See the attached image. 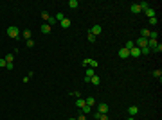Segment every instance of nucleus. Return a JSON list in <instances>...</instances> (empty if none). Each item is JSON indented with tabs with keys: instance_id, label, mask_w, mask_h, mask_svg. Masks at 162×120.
Instances as JSON below:
<instances>
[{
	"instance_id": "obj_21",
	"label": "nucleus",
	"mask_w": 162,
	"mask_h": 120,
	"mask_svg": "<svg viewBox=\"0 0 162 120\" xmlns=\"http://www.w3.org/2000/svg\"><path fill=\"white\" fill-rule=\"evenodd\" d=\"M157 38H158V32L157 31H150V38L148 39H157Z\"/></svg>"
},
{
	"instance_id": "obj_28",
	"label": "nucleus",
	"mask_w": 162,
	"mask_h": 120,
	"mask_svg": "<svg viewBox=\"0 0 162 120\" xmlns=\"http://www.w3.org/2000/svg\"><path fill=\"white\" fill-rule=\"evenodd\" d=\"M54 18H56V22H61V20L65 18V14H63V13H58V14L54 16Z\"/></svg>"
},
{
	"instance_id": "obj_16",
	"label": "nucleus",
	"mask_w": 162,
	"mask_h": 120,
	"mask_svg": "<svg viewBox=\"0 0 162 120\" xmlns=\"http://www.w3.org/2000/svg\"><path fill=\"white\" fill-rule=\"evenodd\" d=\"M76 106L81 109V108H83L85 106V99H76Z\"/></svg>"
},
{
	"instance_id": "obj_38",
	"label": "nucleus",
	"mask_w": 162,
	"mask_h": 120,
	"mask_svg": "<svg viewBox=\"0 0 162 120\" xmlns=\"http://www.w3.org/2000/svg\"><path fill=\"white\" fill-rule=\"evenodd\" d=\"M128 120H135V118H133V116H128Z\"/></svg>"
},
{
	"instance_id": "obj_19",
	"label": "nucleus",
	"mask_w": 162,
	"mask_h": 120,
	"mask_svg": "<svg viewBox=\"0 0 162 120\" xmlns=\"http://www.w3.org/2000/svg\"><path fill=\"white\" fill-rule=\"evenodd\" d=\"M140 38H146V39H148V38H150V31H148V29H142V31H140Z\"/></svg>"
},
{
	"instance_id": "obj_39",
	"label": "nucleus",
	"mask_w": 162,
	"mask_h": 120,
	"mask_svg": "<svg viewBox=\"0 0 162 120\" xmlns=\"http://www.w3.org/2000/svg\"><path fill=\"white\" fill-rule=\"evenodd\" d=\"M69 120H76V118H69Z\"/></svg>"
},
{
	"instance_id": "obj_20",
	"label": "nucleus",
	"mask_w": 162,
	"mask_h": 120,
	"mask_svg": "<svg viewBox=\"0 0 162 120\" xmlns=\"http://www.w3.org/2000/svg\"><path fill=\"white\" fill-rule=\"evenodd\" d=\"M133 47H135V43L132 41V39H128V41H126V45H124V49H128V50H132Z\"/></svg>"
},
{
	"instance_id": "obj_18",
	"label": "nucleus",
	"mask_w": 162,
	"mask_h": 120,
	"mask_svg": "<svg viewBox=\"0 0 162 120\" xmlns=\"http://www.w3.org/2000/svg\"><path fill=\"white\" fill-rule=\"evenodd\" d=\"M4 59H6V63H13L14 61V54H7Z\"/></svg>"
},
{
	"instance_id": "obj_24",
	"label": "nucleus",
	"mask_w": 162,
	"mask_h": 120,
	"mask_svg": "<svg viewBox=\"0 0 162 120\" xmlns=\"http://www.w3.org/2000/svg\"><path fill=\"white\" fill-rule=\"evenodd\" d=\"M153 77H157L158 81H160V79H162V72L160 70H153Z\"/></svg>"
},
{
	"instance_id": "obj_6",
	"label": "nucleus",
	"mask_w": 162,
	"mask_h": 120,
	"mask_svg": "<svg viewBox=\"0 0 162 120\" xmlns=\"http://www.w3.org/2000/svg\"><path fill=\"white\" fill-rule=\"evenodd\" d=\"M97 113H106V115H108V104H103V102H101V104L97 106Z\"/></svg>"
},
{
	"instance_id": "obj_31",
	"label": "nucleus",
	"mask_w": 162,
	"mask_h": 120,
	"mask_svg": "<svg viewBox=\"0 0 162 120\" xmlns=\"http://www.w3.org/2000/svg\"><path fill=\"white\" fill-rule=\"evenodd\" d=\"M150 23H151V25H157V23H158V18H157V16L150 18Z\"/></svg>"
},
{
	"instance_id": "obj_30",
	"label": "nucleus",
	"mask_w": 162,
	"mask_h": 120,
	"mask_svg": "<svg viewBox=\"0 0 162 120\" xmlns=\"http://www.w3.org/2000/svg\"><path fill=\"white\" fill-rule=\"evenodd\" d=\"M47 23H49V25H51V27H52V25H56V23H58V22H56V18H54V16H51V18H49V22H47Z\"/></svg>"
},
{
	"instance_id": "obj_29",
	"label": "nucleus",
	"mask_w": 162,
	"mask_h": 120,
	"mask_svg": "<svg viewBox=\"0 0 162 120\" xmlns=\"http://www.w3.org/2000/svg\"><path fill=\"white\" fill-rule=\"evenodd\" d=\"M153 52H157V54H160V52H162V43H157V47L153 49Z\"/></svg>"
},
{
	"instance_id": "obj_9",
	"label": "nucleus",
	"mask_w": 162,
	"mask_h": 120,
	"mask_svg": "<svg viewBox=\"0 0 162 120\" xmlns=\"http://www.w3.org/2000/svg\"><path fill=\"white\" fill-rule=\"evenodd\" d=\"M130 13H133V14H139V13H140V7H139V4H132V6H130Z\"/></svg>"
},
{
	"instance_id": "obj_13",
	"label": "nucleus",
	"mask_w": 162,
	"mask_h": 120,
	"mask_svg": "<svg viewBox=\"0 0 162 120\" xmlns=\"http://www.w3.org/2000/svg\"><path fill=\"white\" fill-rule=\"evenodd\" d=\"M90 83H92L94 86H99V84H101V77H97V75H94V77L90 79Z\"/></svg>"
},
{
	"instance_id": "obj_11",
	"label": "nucleus",
	"mask_w": 162,
	"mask_h": 120,
	"mask_svg": "<svg viewBox=\"0 0 162 120\" xmlns=\"http://www.w3.org/2000/svg\"><path fill=\"white\" fill-rule=\"evenodd\" d=\"M128 113H130V116H135V115L139 113V108H137V106H130V108H128Z\"/></svg>"
},
{
	"instance_id": "obj_4",
	"label": "nucleus",
	"mask_w": 162,
	"mask_h": 120,
	"mask_svg": "<svg viewBox=\"0 0 162 120\" xmlns=\"http://www.w3.org/2000/svg\"><path fill=\"white\" fill-rule=\"evenodd\" d=\"M95 75V72H94V68H87V75H85V83H90V79Z\"/></svg>"
},
{
	"instance_id": "obj_36",
	"label": "nucleus",
	"mask_w": 162,
	"mask_h": 120,
	"mask_svg": "<svg viewBox=\"0 0 162 120\" xmlns=\"http://www.w3.org/2000/svg\"><path fill=\"white\" fill-rule=\"evenodd\" d=\"M76 120H87V115H83V113H81V115H79Z\"/></svg>"
},
{
	"instance_id": "obj_1",
	"label": "nucleus",
	"mask_w": 162,
	"mask_h": 120,
	"mask_svg": "<svg viewBox=\"0 0 162 120\" xmlns=\"http://www.w3.org/2000/svg\"><path fill=\"white\" fill-rule=\"evenodd\" d=\"M20 34H22V32L18 31V27H16V25H11V27H7V36H9V38L16 39V38H20Z\"/></svg>"
},
{
	"instance_id": "obj_22",
	"label": "nucleus",
	"mask_w": 162,
	"mask_h": 120,
	"mask_svg": "<svg viewBox=\"0 0 162 120\" xmlns=\"http://www.w3.org/2000/svg\"><path fill=\"white\" fill-rule=\"evenodd\" d=\"M139 7H140V11H146V9L150 7V4H148V2H140V4H139Z\"/></svg>"
},
{
	"instance_id": "obj_34",
	"label": "nucleus",
	"mask_w": 162,
	"mask_h": 120,
	"mask_svg": "<svg viewBox=\"0 0 162 120\" xmlns=\"http://www.w3.org/2000/svg\"><path fill=\"white\" fill-rule=\"evenodd\" d=\"M34 47V41H33V39H27V49H33Z\"/></svg>"
},
{
	"instance_id": "obj_32",
	"label": "nucleus",
	"mask_w": 162,
	"mask_h": 120,
	"mask_svg": "<svg viewBox=\"0 0 162 120\" xmlns=\"http://www.w3.org/2000/svg\"><path fill=\"white\" fill-rule=\"evenodd\" d=\"M42 18H43V20H45V22H49V18H51V14H49V13H45V11H43V13H42Z\"/></svg>"
},
{
	"instance_id": "obj_3",
	"label": "nucleus",
	"mask_w": 162,
	"mask_h": 120,
	"mask_svg": "<svg viewBox=\"0 0 162 120\" xmlns=\"http://www.w3.org/2000/svg\"><path fill=\"white\" fill-rule=\"evenodd\" d=\"M119 57H121V59H128V57H130V50L124 49V47L119 49Z\"/></svg>"
},
{
	"instance_id": "obj_15",
	"label": "nucleus",
	"mask_w": 162,
	"mask_h": 120,
	"mask_svg": "<svg viewBox=\"0 0 162 120\" xmlns=\"http://www.w3.org/2000/svg\"><path fill=\"white\" fill-rule=\"evenodd\" d=\"M85 104H87V106H94V104H95V99H94V97H87V99H85Z\"/></svg>"
},
{
	"instance_id": "obj_33",
	"label": "nucleus",
	"mask_w": 162,
	"mask_h": 120,
	"mask_svg": "<svg viewBox=\"0 0 162 120\" xmlns=\"http://www.w3.org/2000/svg\"><path fill=\"white\" fill-rule=\"evenodd\" d=\"M88 41H90V43H94V41H95V36H94V34H90V32H88Z\"/></svg>"
},
{
	"instance_id": "obj_10",
	"label": "nucleus",
	"mask_w": 162,
	"mask_h": 120,
	"mask_svg": "<svg viewBox=\"0 0 162 120\" xmlns=\"http://www.w3.org/2000/svg\"><path fill=\"white\" fill-rule=\"evenodd\" d=\"M144 13H146V16H148V18H153V16H157V11H155L153 7H148Z\"/></svg>"
},
{
	"instance_id": "obj_17",
	"label": "nucleus",
	"mask_w": 162,
	"mask_h": 120,
	"mask_svg": "<svg viewBox=\"0 0 162 120\" xmlns=\"http://www.w3.org/2000/svg\"><path fill=\"white\" fill-rule=\"evenodd\" d=\"M31 34H33V32H31V31L27 29V31H24V32L20 34V36H24V38H25V41H27V39H31Z\"/></svg>"
},
{
	"instance_id": "obj_23",
	"label": "nucleus",
	"mask_w": 162,
	"mask_h": 120,
	"mask_svg": "<svg viewBox=\"0 0 162 120\" xmlns=\"http://www.w3.org/2000/svg\"><path fill=\"white\" fill-rule=\"evenodd\" d=\"M81 113H83V115H88V113H90V106H87V104H85L83 108H81Z\"/></svg>"
},
{
	"instance_id": "obj_25",
	"label": "nucleus",
	"mask_w": 162,
	"mask_h": 120,
	"mask_svg": "<svg viewBox=\"0 0 162 120\" xmlns=\"http://www.w3.org/2000/svg\"><path fill=\"white\" fill-rule=\"evenodd\" d=\"M70 97H76V99H81V91H69Z\"/></svg>"
},
{
	"instance_id": "obj_7",
	"label": "nucleus",
	"mask_w": 162,
	"mask_h": 120,
	"mask_svg": "<svg viewBox=\"0 0 162 120\" xmlns=\"http://www.w3.org/2000/svg\"><path fill=\"white\" fill-rule=\"evenodd\" d=\"M51 29H52V27H51L49 23H42V27H40V31H42V34H49V32H51Z\"/></svg>"
},
{
	"instance_id": "obj_26",
	"label": "nucleus",
	"mask_w": 162,
	"mask_h": 120,
	"mask_svg": "<svg viewBox=\"0 0 162 120\" xmlns=\"http://www.w3.org/2000/svg\"><path fill=\"white\" fill-rule=\"evenodd\" d=\"M81 65H83L85 68H88V66H90V57H85V59H83V63H81Z\"/></svg>"
},
{
	"instance_id": "obj_5",
	"label": "nucleus",
	"mask_w": 162,
	"mask_h": 120,
	"mask_svg": "<svg viewBox=\"0 0 162 120\" xmlns=\"http://www.w3.org/2000/svg\"><path fill=\"white\" fill-rule=\"evenodd\" d=\"M130 56L137 59V57H140V56H142V54H140V49H139V47H133V49L130 50Z\"/></svg>"
},
{
	"instance_id": "obj_37",
	"label": "nucleus",
	"mask_w": 162,
	"mask_h": 120,
	"mask_svg": "<svg viewBox=\"0 0 162 120\" xmlns=\"http://www.w3.org/2000/svg\"><path fill=\"white\" fill-rule=\"evenodd\" d=\"M6 68H7V70H13V68H14V65H13V63H7V65H6Z\"/></svg>"
},
{
	"instance_id": "obj_2",
	"label": "nucleus",
	"mask_w": 162,
	"mask_h": 120,
	"mask_svg": "<svg viewBox=\"0 0 162 120\" xmlns=\"http://www.w3.org/2000/svg\"><path fill=\"white\" fill-rule=\"evenodd\" d=\"M135 43V47H139V49H144V47H148V39L146 38H139L137 41H133Z\"/></svg>"
},
{
	"instance_id": "obj_14",
	"label": "nucleus",
	"mask_w": 162,
	"mask_h": 120,
	"mask_svg": "<svg viewBox=\"0 0 162 120\" xmlns=\"http://www.w3.org/2000/svg\"><path fill=\"white\" fill-rule=\"evenodd\" d=\"M69 7L70 9H77L79 7V2H77V0H69Z\"/></svg>"
},
{
	"instance_id": "obj_35",
	"label": "nucleus",
	"mask_w": 162,
	"mask_h": 120,
	"mask_svg": "<svg viewBox=\"0 0 162 120\" xmlns=\"http://www.w3.org/2000/svg\"><path fill=\"white\" fill-rule=\"evenodd\" d=\"M6 65H7L6 59H0V68H6Z\"/></svg>"
},
{
	"instance_id": "obj_12",
	"label": "nucleus",
	"mask_w": 162,
	"mask_h": 120,
	"mask_svg": "<svg viewBox=\"0 0 162 120\" xmlns=\"http://www.w3.org/2000/svg\"><path fill=\"white\" fill-rule=\"evenodd\" d=\"M90 34H94V36H95V34H101V25H94V27L90 29Z\"/></svg>"
},
{
	"instance_id": "obj_27",
	"label": "nucleus",
	"mask_w": 162,
	"mask_h": 120,
	"mask_svg": "<svg viewBox=\"0 0 162 120\" xmlns=\"http://www.w3.org/2000/svg\"><path fill=\"white\" fill-rule=\"evenodd\" d=\"M97 65H99V61H97V59H90V66H88V68H95Z\"/></svg>"
},
{
	"instance_id": "obj_8",
	"label": "nucleus",
	"mask_w": 162,
	"mask_h": 120,
	"mask_svg": "<svg viewBox=\"0 0 162 120\" xmlns=\"http://www.w3.org/2000/svg\"><path fill=\"white\" fill-rule=\"evenodd\" d=\"M59 23H61V27H63V29H69V27L72 25L70 18H63V20H61V22H59Z\"/></svg>"
}]
</instances>
